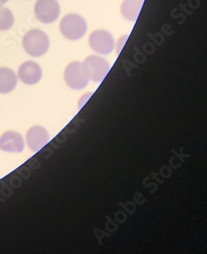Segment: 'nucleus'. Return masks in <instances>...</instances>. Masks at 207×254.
Returning <instances> with one entry per match:
<instances>
[{"label": "nucleus", "instance_id": "f257e3e1", "mask_svg": "<svg viewBox=\"0 0 207 254\" xmlns=\"http://www.w3.org/2000/svg\"><path fill=\"white\" fill-rule=\"evenodd\" d=\"M23 47L27 54L38 58L47 54L50 47L48 34L40 29H32L23 38Z\"/></svg>", "mask_w": 207, "mask_h": 254}, {"label": "nucleus", "instance_id": "f03ea898", "mask_svg": "<svg viewBox=\"0 0 207 254\" xmlns=\"http://www.w3.org/2000/svg\"><path fill=\"white\" fill-rule=\"evenodd\" d=\"M86 19L77 13L64 16L60 23V30L64 38L71 41L81 39L87 31Z\"/></svg>", "mask_w": 207, "mask_h": 254}, {"label": "nucleus", "instance_id": "7ed1b4c3", "mask_svg": "<svg viewBox=\"0 0 207 254\" xmlns=\"http://www.w3.org/2000/svg\"><path fill=\"white\" fill-rule=\"evenodd\" d=\"M64 80L71 89L85 88L88 85L90 78L83 63L72 62L68 64L64 71Z\"/></svg>", "mask_w": 207, "mask_h": 254}, {"label": "nucleus", "instance_id": "20e7f679", "mask_svg": "<svg viewBox=\"0 0 207 254\" xmlns=\"http://www.w3.org/2000/svg\"><path fill=\"white\" fill-rule=\"evenodd\" d=\"M89 45L94 52L108 55L114 51L115 42L111 33L104 29L94 31L89 37Z\"/></svg>", "mask_w": 207, "mask_h": 254}, {"label": "nucleus", "instance_id": "39448f33", "mask_svg": "<svg viewBox=\"0 0 207 254\" xmlns=\"http://www.w3.org/2000/svg\"><path fill=\"white\" fill-rule=\"evenodd\" d=\"M83 64L88 74L89 78L95 82H101L103 81L110 69L109 62L97 55L87 57Z\"/></svg>", "mask_w": 207, "mask_h": 254}, {"label": "nucleus", "instance_id": "423d86ee", "mask_svg": "<svg viewBox=\"0 0 207 254\" xmlns=\"http://www.w3.org/2000/svg\"><path fill=\"white\" fill-rule=\"evenodd\" d=\"M34 13L41 23L49 24L58 19L61 8L57 0H38L34 6Z\"/></svg>", "mask_w": 207, "mask_h": 254}, {"label": "nucleus", "instance_id": "0eeeda50", "mask_svg": "<svg viewBox=\"0 0 207 254\" xmlns=\"http://www.w3.org/2000/svg\"><path fill=\"white\" fill-rule=\"evenodd\" d=\"M27 144L33 152H38L45 147L50 141V136L48 130L41 126H34L28 130L27 135Z\"/></svg>", "mask_w": 207, "mask_h": 254}, {"label": "nucleus", "instance_id": "6e6552de", "mask_svg": "<svg viewBox=\"0 0 207 254\" xmlns=\"http://www.w3.org/2000/svg\"><path fill=\"white\" fill-rule=\"evenodd\" d=\"M18 78L27 85H35L40 81L43 71L37 63L28 61L23 63L18 69Z\"/></svg>", "mask_w": 207, "mask_h": 254}, {"label": "nucleus", "instance_id": "1a4fd4ad", "mask_svg": "<svg viewBox=\"0 0 207 254\" xmlns=\"http://www.w3.org/2000/svg\"><path fill=\"white\" fill-rule=\"evenodd\" d=\"M24 149L22 135L14 130L3 133L0 137V150L8 153H20Z\"/></svg>", "mask_w": 207, "mask_h": 254}, {"label": "nucleus", "instance_id": "9d476101", "mask_svg": "<svg viewBox=\"0 0 207 254\" xmlns=\"http://www.w3.org/2000/svg\"><path fill=\"white\" fill-rule=\"evenodd\" d=\"M18 77L15 72L8 67H0V93L8 94L15 89Z\"/></svg>", "mask_w": 207, "mask_h": 254}, {"label": "nucleus", "instance_id": "9b49d317", "mask_svg": "<svg viewBox=\"0 0 207 254\" xmlns=\"http://www.w3.org/2000/svg\"><path fill=\"white\" fill-rule=\"evenodd\" d=\"M144 4V0H124L120 6V13L127 20L135 22Z\"/></svg>", "mask_w": 207, "mask_h": 254}, {"label": "nucleus", "instance_id": "f8f14e48", "mask_svg": "<svg viewBox=\"0 0 207 254\" xmlns=\"http://www.w3.org/2000/svg\"><path fill=\"white\" fill-rule=\"evenodd\" d=\"M14 17L10 9L0 7V31L9 30L13 26Z\"/></svg>", "mask_w": 207, "mask_h": 254}, {"label": "nucleus", "instance_id": "ddd939ff", "mask_svg": "<svg viewBox=\"0 0 207 254\" xmlns=\"http://www.w3.org/2000/svg\"><path fill=\"white\" fill-rule=\"evenodd\" d=\"M128 38H129V35H128V34L123 35L121 38H119L118 42H117L116 54H118V55H119L122 50H123V48H124V45L126 44V41L128 40Z\"/></svg>", "mask_w": 207, "mask_h": 254}, {"label": "nucleus", "instance_id": "4468645a", "mask_svg": "<svg viewBox=\"0 0 207 254\" xmlns=\"http://www.w3.org/2000/svg\"><path fill=\"white\" fill-rule=\"evenodd\" d=\"M8 0H0V5H3L4 3H7Z\"/></svg>", "mask_w": 207, "mask_h": 254}]
</instances>
